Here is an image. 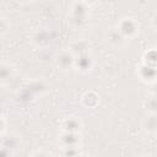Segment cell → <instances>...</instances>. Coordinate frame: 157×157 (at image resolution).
<instances>
[{"label": "cell", "mask_w": 157, "mask_h": 157, "mask_svg": "<svg viewBox=\"0 0 157 157\" xmlns=\"http://www.w3.org/2000/svg\"><path fill=\"white\" fill-rule=\"evenodd\" d=\"M80 126H81L80 120L74 117H71L64 121V129L67 132H76L77 130H80Z\"/></svg>", "instance_id": "6da1fadb"}, {"label": "cell", "mask_w": 157, "mask_h": 157, "mask_svg": "<svg viewBox=\"0 0 157 157\" xmlns=\"http://www.w3.org/2000/svg\"><path fill=\"white\" fill-rule=\"evenodd\" d=\"M72 63H74V59L69 53H63L58 56V65L61 69H67Z\"/></svg>", "instance_id": "7a4b0ae2"}, {"label": "cell", "mask_w": 157, "mask_h": 157, "mask_svg": "<svg viewBox=\"0 0 157 157\" xmlns=\"http://www.w3.org/2000/svg\"><path fill=\"white\" fill-rule=\"evenodd\" d=\"M17 1H20V2H22V4H27V2H29V1H32V0H17Z\"/></svg>", "instance_id": "3957f363"}, {"label": "cell", "mask_w": 157, "mask_h": 157, "mask_svg": "<svg viewBox=\"0 0 157 157\" xmlns=\"http://www.w3.org/2000/svg\"><path fill=\"white\" fill-rule=\"evenodd\" d=\"M85 1H88V0H85ZM90 1H91V2H93V1H94V0H90Z\"/></svg>", "instance_id": "277c9868"}]
</instances>
